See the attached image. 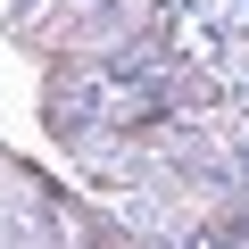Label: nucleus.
I'll return each mask as SVG.
<instances>
[{
	"mask_svg": "<svg viewBox=\"0 0 249 249\" xmlns=\"http://www.w3.org/2000/svg\"><path fill=\"white\" fill-rule=\"evenodd\" d=\"M17 9H25V0H0V34H9V25H17Z\"/></svg>",
	"mask_w": 249,
	"mask_h": 249,
	"instance_id": "f257e3e1",
	"label": "nucleus"
}]
</instances>
